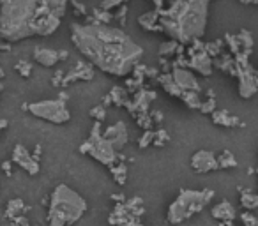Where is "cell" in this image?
I'll list each match as a JSON object with an SVG mask.
<instances>
[{"label": "cell", "mask_w": 258, "mask_h": 226, "mask_svg": "<svg viewBox=\"0 0 258 226\" xmlns=\"http://www.w3.org/2000/svg\"><path fill=\"white\" fill-rule=\"evenodd\" d=\"M94 78V69L90 64H85V62H82V60H78L76 64L71 67L67 73H65L64 76V82H62V85H67L71 83V82H76V80H92Z\"/></svg>", "instance_id": "cell-13"}, {"label": "cell", "mask_w": 258, "mask_h": 226, "mask_svg": "<svg viewBox=\"0 0 258 226\" xmlns=\"http://www.w3.org/2000/svg\"><path fill=\"white\" fill-rule=\"evenodd\" d=\"M11 164H13V161H5L4 164H2V168H4V171L7 175H11Z\"/></svg>", "instance_id": "cell-40"}, {"label": "cell", "mask_w": 258, "mask_h": 226, "mask_svg": "<svg viewBox=\"0 0 258 226\" xmlns=\"http://www.w3.org/2000/svg\"><path fill=\"white\" fill-rule=\"evenodd\" d=\"M188 57L186 59V67L196 71L202 76H211L212 74V59L205 53V50L200 51H189L188 50Z\"/></svg>", "instance_id": "cell-9"}, {"label": "cell", "mask_w": 258, "mask_h": 226, "mask_svg": "<svg viewBox=\"0 0 258 226\" xmlns=\"http://www.w3.org/2000/svg\"><path fill=\"white\" fill-rule=\"evenodd\" d=\"M150 143H154V131H145L142 138L138 140V147L145 148V147H149Z\"/></svg>", "instance_id": "cell-36"}, {"label": "cell", "mask_w": 258, "mask_h": 226, "mask_svg": "<svg viewBox=\"0 0 258 226\" xmlns=\"http://www.w3.org/2000/svg\"><path fill=\"white\" fill-rule=\"evenodd\" d=\"M111 175H113V179L117 180V184H124L126 179H128V166H126L124 163H120V164H113V166L110 168Z\"/></svg>", "instance_id": "cell-25"}, {"label": "cell", "mask_w": 258, "mask_h": 226, "mask_svg": "<svg viewBox=\"0 0 258 226\" xmlns=\"http://www.w3.org/2000/svg\"><path fill=\"white\" fill-rule=\"evenodd\" d=\"M80 152L88 154V156L94 157L96 161H99L101 164H105V166H108V168L113 166L117 161V157H119V154H117V150L113 148V145H111L108 140L103 138L101 122H96V124H94L92 131H90V136L80 145Z\"/></svg>", "instance_id": "cell-6"}, {"label": "cell", "mask_w": 258, "mask_h": 226, "mask_svg": "<svg viewBox=\"0 0 258 226\" xmlns=\"http://www.w3.org/2000/svg\"><path fill=\"white\" fill-rule=\"evenodd\" d=\"M0 76H4V69H0Z\"/></svg>", "instance_id": "cell-45"}, {"label": "cell", "mask_w": 258, "mask_h": 226, "mask_svg": "<svg viewBox=\"0 0 258 226\" xmlns=\"http://www.w3.org/2000/svg\"><path fill=\"white\" fill-rule=\"evenodd\" d=\"M71 41L74 48L103 73L124 78L134 71L143 57V48L122 28L97 23H71Z\"/></svg>", "instance_id": "cell-1"}, {"label": "cell", "mask_w": 258, "mask_h": 226, "mask_svg": "<svg viewBox=\"0 0 258 226\" xmlns=\"http://www.w3.org/2000/svg\"><path fill=\"white\" fill-rule=\"evenodd\" d=\"M200 111H202V113H214V111H216V99H214V97H209L207 101H203L202 106H200Z\"/></svg>", "instance_id": "cell-35"}, {"label": "cell", "mask_w": 258, "mask_h": 226, "mask_svg": "<svg viewBox=\"0 0 258 226\" xmlns=\"http://www.w3.org/2000/svg\"><path fill=\"white\" fill-rule=\"evenodd\" d=\"M180 99L186 103V106L191 110H200L202 106V99H200V92H182Z\"/></svg>", "instance_id": "cell-21"}, {"label": "cell", "mask_w": 258, "mask_h": 226, "mask_svg": "<svg viewBox=\"0 0 258 226\" xmlns=\"http://www.w3.org/2000/svg\"><path fill=\"white\" fill-rule=\"evenodd\" d=\"M2 90H4V85H2V82H0V92H2Z\"/></svg>", "instance_id": "cell-44"}, {"label": "cell", "mask_w": 258, "mask_h": 226, "mask_svg": "<svg viewBox=\"0 0 258 226\" xmlns=\"http://www.w3.org/2000/svg\"><path fill=\"white\" fill-rule=\"evenodd\" d=\"M182 51H184V46L182 44H179L177 41H172V39H168V41H165L159 46V57H172V55H182Z\"/></svg>", "instance_id": "cell-19"}, {"label": "cell", "mask_w": 258, "mask_h": 226, "mask_svg": "<svg viewBox=\"0 0 258 226\" xmlns=\"http://www.w3.org/2000/svg\"><path fill=\"white\" fill-rule=\"evenodd\" d=\"M67 57H69V51L67 50H60L59 51V60H67Z\"/></svg>", "instance_id": "cell-39"}, {"label": "cell", "mask_w": 258, "mask_h": 226, "mask_svg": "<svg viewBox=\"0 0 258 226\" xmlns=\"http://www.w3.org/2000/svg\"><path fill=\"white\" fill-rule=\"evenodd\" d=\"M138 23L143 30H149V32H159V28H157V11L152 9V11H147V13L140 14Z\"/></svg>", "instance_id": "cell-18"}, {"label": "cell", "mask_w": 258, "mask_h": 226, "mask_svg": "<svg viewBox=\"0 0 258 226\" xmlns=\"http://www.w3.org/2000/svg\"><path fill=\"white\" fill-rule=\"evenodd\" d=\"M211 214L214 219H217V221H221V223L234 221L235 216H237L234 205H232L230 202H221V203H217V205H214V207L211 208Z\"/></svg>", "instance_id": "cell-15"}, {"label": "cell", "mask_w": 258, "mask_h": 226, "mask_svg": "<svg viewBox=\"0 0 258 226\" xmlns=\"http://www.w3.org/2000/svg\"><path fill=\"white\" fill-rule=\"evenodd\" d=\"M62 20L44 0H0V39L20 42L28 37H48L59 30Z\"/></svg>", "instance_id": "cell-2"}, {"label": "cell", "mask_w": 258, "mask_h": 226, "mask_svg": "<svg viewBox=\"0 0 258 226\" xmlns=\"http://www.w3.org/2000/svg\"><path fill=\"white\" fill-rule=\"evenodd\" d=\"M209 0H172L157 11V28L172 41L186 46L202 39L207 27Z\"/></svg>", "instance_id": "cell-3"}, {"label": "cell", "mask_w": 258, "mask_h": 226, "mask_svg": "<svg viewBox=\"0 0 258 226\" xmlns=\"http://www.w3.org/2000/svg\"><path fill=\"white\" fill-rule=\"evenodd\" d=\"M212 115V122L217 125H225V127H235V125H240V120L237 117L230 115L226 110H217Z\"/></svg>", "instance_id": "cell-17"}, {"label": "cell", "mask_w": 258, "mask_h": 226, "mask_svg": "<svg viewBox=\"0 0 258 226\" xmlns=\"http://www.w3.org/2000/svg\"><path fill=\"white\" fill-rule=\"evenodd\" d=\"M25 108L34 117L51 122V124H65L71 119V113L67 110V106H65V101L60 99V97L59 99H44V101L30 103Z\"/></svg>", "instance_id": "cell-7"}, {"label": "cell", "mask_w": 258, "mask_h": 226, "mask_svg": "<svg viewBox=\"0 0 258 226\" xmlns=\"http://www.w3.org/2000/svg\"><path fill=\"white\" fill-rule=\"evenodd\" d=\"M34 60L39 65H43V67H53L57 62H60L59 51L51 50V48H43V46H37L34 50Z\"/></svg>", "instance_id": "cell-14"}, {"label": "cell", "mask_w": 258, "mask_h": 226, "mask_svg": "<svg viewBox=\"0 0 258 226\" xmlns=\"http://www.w3.org/2000/svg\"><path fill=\"white\" fill-rule=\"evenodd\" d=\"M14 69L18 71L23 78H28L30 76V73H32V64L30 62H27V60H20V62H16V65H14Z\"/></svg>", "instance_id": "cell-30"}, {"label": "cell", "mask_w": 258, "mask_h": 226, "mask_svg": "<svg viewBox=\"0 0 258 226\" xmlns=\"http://www.w3.org/2000/svg\"><path fill=\"white\" fill-rule=\"evenodd\" d=\"M240 4H258V0H239Z\"/></svg>", "instance_id": "cell-41"}, {"label": "cell", "mask_w": 258, "mask_h": 226, "mask_svg": "<svg viewBox=\"0 0 258 226\" xmlns=\"http://www.w3.org/2000/svg\"><path fill=\"white\" fill-rule=\"evenodd\" d=\"M191 168L196 173H209L212 170H217L219 164H217V157L214 156V152H211V150H198L191 157Z\"/></svg>", "instance_id": "cell-12"}, {"label": "cell", "mask_w": 258, "mask_h": 226, "mask_svg": "<svg viewBox=\"0 0 258 226\" xmlns=\"http://www.w3.org/2000/svg\"><path fill=\"white\" fill-rule=\"evenodd\" d=\"M7 127V120H0V129H5Z\"/></svg>", "instance_id": "cell-42"}, {"label": "cell", "mask_w": 258, "mask_h": 226, "mask_svg": "<svg viewBox=\"0 0 258 226\" xmlns=\"http://www.w3.org/2000/svg\"><path fill=\"white\" fill-rule=\"evenodd\" d=\"M110 99H111V103H115L117 106H126V103L129 101V96L124 88L113 87L110 92Z\"/></svg>", "instance_id": "cell-24"}, {"label": "cell", "mask_w": 258, "mask_h": 226, "mask_svg": "<svg viewBox=\"0 0 258 226\" xmlns=\"http://www.w3.org/2000/svg\"><path fill=\"white\" fill-rule=\"evenodd\" d=\"M221 48H223V41L207 42V44H205V53H207L209 57H219L221 55Z\"/></svg>", "instance_id": "cell-29"}, {"label": "cell", "mask_w": 258, "mask_h": 226, "mask_svg": "<svg viewBox=\"0 0 258 226\" xmlns=\"http://www.w3.org/2000/svg\"><path fill=\"white\" fill-rule=\"evenodd\" d=\"M170 74L182 92H200L198 80L188 67H172Z\"/></svg>", "instance_id": "cell-10"}, {"label": "cell", "mask_w": 258, "mask_h": 226, "mask_svg": "<svg viewBox=\"0 0 258 226\" xmlns=\"http://www.w3.org/2000/svg\"><path fill=\"white\" fill-rule=\"evenodd\" d=\"M0 131H2V129H0Z\"/></svg>", "instance_id": "cell-49"}, {"label": "cell", "mask_w": 258, "mask_h": 226, "mask_svg": "<svg viewBox=\"0 0 258 226\" xmlns=\"http://www.w3.org/2000/svg\"><path fill=\"white\" fill-rule=\"evenodd\" d=\"M168 140H170V136H168V133L165 129H157L154 133V145H157V147H163Z\"/></svg>", "instance_id": "cell-33"}, {"label": "cell", "mask_w": 258, "mask_h": 226, "mask_svg": "<svg viewBox=\"0 0 258 226\" xmlns=\"http://www.w3.org/2000/svg\"><path fill=\"white\" fill-rule=\"evenodd\" d=\"M71 4H73V7L76 9V14H78V16H85V14H87V7H85L82 2H78V0H71Z\"/></svg>", "instance_id": "cell-38"}, {"label": "cell", "mask_w": 258, "mask_h": 226, "mask_svg": "<svg viewBox=\"0 0 258 226\" xmlns=\"http://www.w3.org/2000/svg\"><path fill=\"white\" fill-rule=\"evenodd\" d=\"M240 205L248 210H253L258 207V193H251V191H244L240 194Z\"/></svg>", "instance_id": "cell-22"}, {"label": "cell", "mask_w": 258, "mask_h": 226, "mask_svg": "<svg viewBox=\"0 0 258 226\" xmlns=\"http://www.w3.org/2000/svg\"><path fill=\"white\" fill-rule=\"evenodd\" d=\"M92 13H94L92 20H94V21H97V23L110 25L111 21H113V14H111L110 11H105V9H101V7H96Z\"/></svg>", "instance_id": "cell-26"}, {"label": "cell", "mask_w": 258, "mask_h": 226, "mask_svg": "<svg viewBox=\"0 0 258 226\" xmlns=\"http://www.w3.org/2000/svg\"><path fill=\"white\" fill-rule=\"evenodd\" d=\"M225 41H226V44H228V48H230L232 53H234V55H239V53H240V44H239V39H237V36L226 34Z\"/></svg>", "instance_id": "cell-31"}, {"label": "cell", "mask_w": 258, "mask_h": 226, "mask_svg": "<svg viewBox=\"0 0 258 226\" xmlns=\"http://www.w3.org/2000/svg\"><path fill=\"white\" fill-rule=\"evenodd\" d=\"M237 39H239V44H240V51L249 55L251 53V48H253V37L248 30H242L240 34H237Z\"/></svg>", "instance_id": "cell-23"}, {"label": "cell", "mask_w": 258, "mask_h": 226, "mask_svg": "<svg viewBox=\"0 0 258 226\" xmlns=\"http://www.w3.org/2000/svg\"><path fill=\"white\" fill-rule=\"evenodd\" d=\"M122 226H143V225H140V223H128V225H122Z\"/></svg>", "instance_id": "cell-43"}, {"label": "cell", "mask_w": 258, "mask_h": 226, "mask_svg": "<svg viewBox=\"0 0 258 226\" xmlns=\"http://www.w3.org/2000/svg\"><path fill=\"white\" fill-rule=\"evenodd\" d=\"M23 202L20 198H16V200H11L9 202V205H7V217H11V219H16V217L20 216V212L23 210Z\"/></svg>", "instance_id": "cell-28"}, {"label": "cell", "mask_w": 258, "mask_h": 226, "mask_svg": "<svg viewBox=\"0 0 258 226\" xmlns=\"http://www.w3.org/2000/svg\"><path fill=\"white\" fill-rule=\"evenodd\" d=\"M103 138L108 140V142L113 145L115 150H122L129 140L128 127H126V124L122 120H119V122H115V124H111L106 127L105 133H103Z\"/></svg>", "instance_id": "cell-11"}, {"label": "cell", "mask_w": 258, "mask_h": 226, "mask_svg": "<svg viewBox=\"0 0 258 226\" xmlns=\"http://www.w3.org/2000/svg\"><path fill=\"white\" fill-rule=\"evenodd\" d=\"M240 221H242V226H258V219L249 212L240 214Z\"/></svg>", "instance_id": "cell-37"}, {"label": "cell", "mask_w": 258, "mask_h": 226, "mask_svg": "<svg viewBox=\"0 0 258 226\" xmlns=\"http://www.w3.org/2000/svg\"><path fill=\"white\" fill-rule=\"evenodd\" d=\"M28 226H39V225H28Z\"/></svg>", "instance_id": "cell-46"}, {"label": "cell", "mask_w": 258, "mask_h": 226, "mask_svg": "<svg viewBox=\"0 0 258 226\" xmlns=\"http://www.w3.org/2000/svg\"><path fill=\"white\" fill-rule=\"evenodd\" d=\"M11 161L14 164H18L20 168H23L27 173L30 175H37L39 173V161H36L32 157V154L28 152V148L23 147V145H14L13 148V157H11Z\"/></svg>", "instance_id": "cell-8"}, {"label": "cell", "mask_w": 258, "mask_h": 226, "mask_svg": "<svg viewBox=\"0 0 258 226\" xmlns=\"http://www.w3.org/2000/svg\"><path fill=\"white\" fill-rule=\"evenodd\" d=\"M157 82H159V85H161L163 90H165L168 96H173V97H180V96H182V90H180L179 85L175 83V80L172 78L170 73L159 74V76H157Z\"/></svg>", "instance_id": "cell-16"}, {"label": "cell", "mask_w": 258, "mask_h": 226, "mask_svg": "<svg viewBox=\"0 0 258 226\" xmlns=\"http://www.w3.org/2000/svg\"><path fill=\"white\" fill-rule=\"evenodd\" d=\"M217 164H219V168H235L237 166V159L232 152L225 150L221 156H217Z\"/></svg>", "instance_id": "cell-27"}, {"label": "cell", "mask_w": 258, "mask_h": 226, "mask_svg": "<svg viewBox=\"0 0 258 226\" xmlns=\"http://www.w3.org/2000/svg\"><path fill=\"white\" fill-rule=\"evenodd\" d=\"M257 175H258V166H257Z\"/></svg>", "instance_id": "cell-47"}, {"label": "cell", "mask_w": 258, "mask_h": 226, "mask_svg": "<svg viewBox=\"0 0 258 226\" xmlns=\"http://www.w3.org/2000/svg\"><path fill=\"white\" fill-rule=\"evenodd\" d=\"M90 117H92V119H96V122H103V120L106 119V108L103 106V104H99V106H94L92 110H90Z\"/></svg>", "instance_id": "cell-34"}, {"label": "cell", "mask_w": 258, "mask_h": 226, "mask_svg": "<svg viewBox=\"0 0 258 226\" xmlns=\"http://www.w3.org/2000/svg\"><path fill=\"white\" fill-rule=\"evenodd\" d=\"M46 5L50 7V11L55 14L57 18H64L65 11H67V4H69V0H44Z\"/></svg>", "instance_id": "cell-20"}, {"label": "cell", "mask_w": 258, "mask_h": 226, "mask_svg": "<svg viewBox=\"0 0 258 226\" xmlns=\"http://www.w3.org/2000/svg\"><path fill=\"white\" fill-rule=\"evenodd\" d=\"M212 198H214V191L212 189H182L175 198V202L170 203L168 212H166V219H168L170 225H179V223L194 216L196 212H200L205 205L211 203Z\"/></svg>", "instance_id": "cell-5"}, {"label": "cell", "mask_w": 258, "mask_h": 226, "mask_svg": "<svg viewBox=\"0 0 258 226\" xmlns=\"http://www.w3.org/2000/svg\"><path fill=\"white\" fill-rule=\"evenodd\" d=\"M87 212V202L69 185L59 184L50 196L48 226H69Z\"/></svg>", "instance_id": "cell-4"}, {"label": "cell", "mask_w": 258, "mask_h": 226, "mask_svg": "<svg viewBox=\"0 0 258 226\" xmlns=\"http://www.w3.org/2000/svg\"><path fill=\"white\" fill-rule=\"evenodd\" d=\"M209 2H212V0H209Z\"/></svg>", "instance_id": "cell-48"}, {"label": "cell", "mask_w": 258, "mask_h": 226, "mask_svg": "<svg viewBox=\"0 0 258 226\" xmlns=\"http://www.w3.org/2000/svg\"><path fill=\"white\" fill-rule=\"evenodd\" d=\"M128 0H103L101 2V9L105 11H111V9H117V7H122L126 5Z\"/></svg>", "instance_id": "cell-32"}]
</instances>
